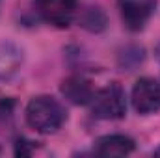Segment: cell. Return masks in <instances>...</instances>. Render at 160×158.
I'll list each match as a JSON object with an SVG mask.
<instances>
[{"mask_svg": "<svg viewBox=\"0 0 160 158\" xmlns=\"http://www.w3.org/2000/svg\"><path fill=\"white\" fill-rule=\"evenodd\" d=\"M26 121L39 134H54L67 121L65 108L48 95L34 97L26 106Z\"/></svg>", "mask_w": 160, "mask_h": 158, "instance_id": "cell-1", "label": "cell"}, {"mask_svg": "<svg viewBox=\"0 0 160 158\" xmlns=\"http://www.w3.org/2000/svg\"><path fill=\"white\" fill-rule=\"evenodd\" d=\"M91 114L99 119H121L127 114V97L125 89L118 82L108 84L102 89H97L89 101Z\"/></svg>", "mask_w": 160, "mask_h": 158, "instance_id": "cell-2", "label": "cell"}, {"mask_svg": "<svg viewBox=\"0 0 160 158\" xmlns=\"http://www.w3.org/2000/svg\"><path fill=\"white\" fill-rule=\"evenodd\" d=\"M41 19L56 28H67L78 11V0H36Z\"/></svg>", "mask_w": 160, "mask_h": 158, "instance_id": "cell-3", "label": "cell"}, {"mask_svg": "<svg viewBox=\"0 0 160 158\" xmlns=\"http://www.w3.org/2000/svg\"><path fill=\"white\" fill-rule=\"evenodd\" d=\"M130 101L140 116H151L160 112V84L149 77L136 80Z\"/></svg>", "mask_w": 160, "mask_h": 158, "instance_id": "cell-4", "label": "cell"}, {"mask_svg": "<svg viewBox=\"0 0 160 158\" xmlns=\"http://www.w3.org/2000/svg\"><path fill=\"white\" fill-rule=\"evenodd\" d=\"M121 21L127 30L140 32L157 9V0H118Z\"/></svg>", "mask_w": 160, "mask_h": 158, "instance_id": "cell-5", "label": "cell"}, {"mask_svg": "<svg viewBox=\"0 0 160 158\" xmlns=\"http://www.w3.org/2000/svg\"><path fill=\"white\" fill-rule=\"evenodd\" d=\"M134 151V140L125 134H108L101 136L93 143V153L99 156L114 158V156H127Z\"/></svg>", "mask_w": 160, "mask_h": 158, "instance_id": "cell-6", "label": "cell"}, {"mask_svg": "<svg viewBox=\"0 0 160 158\" xmlns=\"http://www.w3.org/2000/svg\"><path fill=\"white\" fill-rule=\"evenodd\" d=\"M62 95L73 102V104H89L95 89L91 87V82L86 80L84 77H69L62 82V87H60Z\"/></svg>", "mask_w": 160, "mask_h": 158, "instance_id": "cell-7", "label": "cell"}, {"mask_svg": "<svg viewBox=\"0 0 160 158\" xmlns=\"http://www.w3.org/2000/svg\"><path fill=\"white\" fill-rule=\"evenodd\" d=\"M22 50L13 43L0 45V80H9L21 69Z\"/></svg>", "mask_w": 160, "mask_h": 158, "instance_id": "cell-8", "label": "cell"}, {"mask_svg": "<svg viewBox=\"0 0 160 158\" xmlns=\"http://www.w3.org/2000/svg\"><path fill=\"white\" fill-rule=\"evenodd\" d=\"M78 13V24L82 28H86L88 32H102L106 28V15L101 7L95 6H88L84 9L77 11Z\"/></svg>", "mask_w": 160, "mask_h": 158, "instance_id": "cell-9", "label": "cell"}, {"mask_svg": "<svg viewBox=\"0 0 160 158\" xmlns=\"http://www.w3.org/2000/svg\"><path fill=\"white\" fill-rule=\"evenodd\" d=\"M34 149H36L34 141H28V140H19L15 143V155L17 156H30L34 153Z\"/></svg>", "mask_w": 160, "mask_h": 158, "instance_id": "cell-10", "label": "cell"}, {"mask_svg": "<svg viewBox=\"0 0 160 158\" xmlns=\"http://www.w3.org/2000/svg\"><path fill=\"white\" fill-rule=\"evenodd\" d=\"M153 155H157V156H160V147H158V149H155V153H153Z\"/></svg>", "mask_w": 160, "mask_h": 158, "instance_id": "cell-11", "label": "cell"}]
</instances>
